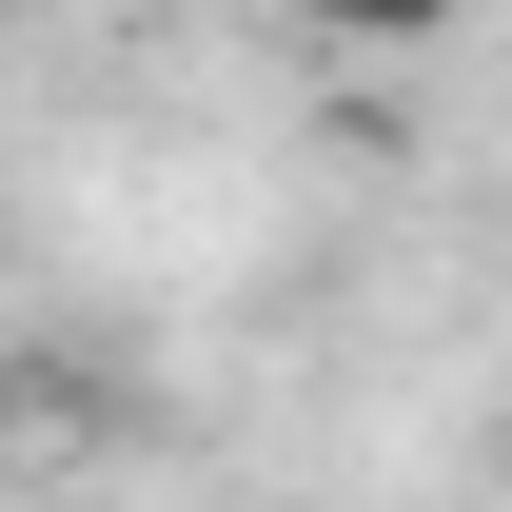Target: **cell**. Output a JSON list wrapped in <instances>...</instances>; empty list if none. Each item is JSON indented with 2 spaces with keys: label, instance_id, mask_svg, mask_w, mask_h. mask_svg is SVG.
<instances>
[{
  "label": "cell",
  "instance_id": "cell-1",
  "mask_svg": "<svg viewBox=\"0 0 512 512\" xmlns=\"http://www.w3.org/2000/svg\"><path fill=\"white\" fill-rule=\"evenodd\" d=\"M335 40H453V0H316Z\"/></svg>",
  "mask_w": 512,
  "mask_h": 512
}]
</instances>
